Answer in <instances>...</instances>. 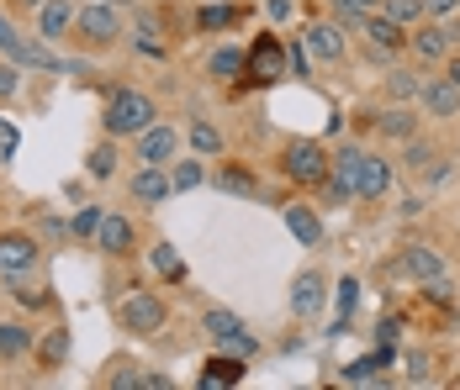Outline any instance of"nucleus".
<instances>
[{"label": "nucleus", "mask_w": 460, "mask_h": 390, "mask_svg": "<svg viewBox=\"0 0 460 390\" xmlns=\"http://www.w3.org/2000/svg\"><path fill=\"white\" fill-rule=\"evenodd\" d=\"M307 48L318 53L323 64H339V58H344V32H339L333 22H313V27H307Z\"/></svg>", "instance_id": "6ab92c4d"}, {"label": "nucleus", "mask_w": 460, "mask_h": 390, "mask_svg": "<svg viewBox=\"0 0 460 390\" xmlns=\"http://www.w3.org/2000/svg\"><path fill=\"white\" fill-rule=\"evenodd\" d=\"M243 69H249V80H280L286 74V48L276 38H260V43L243 53Z\"/></svg>", "instance_id": "9d476101"}, {"label": "nucleus", "mask_w": 460, "mask_h": 390, "mask_svg": "<svg viewBox=\"0 0 460 390\" xmlns=\"http://www.w3.org/2000/svg\"><path fill=\"white\" fill-rule=\"evenodd\" d=\"M386 190H392V164H386V159H360V190H355V195H366V201H381V195H386Z\"/></svg>", "instance_id": "412c9836"}, {"label": "nucleus", "mask_w": 460, "mask_h": 390, "mask_svg": "<svg viewBox=\"0 0 460 390\" xmlns=\"http://www.w3.org/2000/svg\"><path fill=\"white\" fill-rule=\"evenodd\" d=\"M43 238H53V243H58V238H69V221H58V217H43Z\"/></svg>", "instance_id": "49530a36"}, {"label": "nucleus", "mask_w": 460, "mask_h": 390, "mask_svg": "<svg viewBox=\"0 0 460 390\" xmlns=\"http://www.w3.org/2000/svg\"><path fill=\"white\" fill-rule=\"evenodd\" d=\"M286 174H291L296 185H323V174H328V153H323L313 137H296V143L286 148Z\"/></svg>", "instance_id": "39448f33"}, {"label": "nucleus", "mask_w": 460, "mask_h": 390, "mask_svg": "<svg viewBox=\"0 0 460 390\" xmlns=\"http://www.w3.org/2000/svg\"><path fill=\"white\" fill-rule=\"evenodd\" d=\"M190 148H196L201 159H217V153H223V132L212 127V122H190Z\"/></svg>", "instance_id": "bb28decb"}, {"label": "nucleus", "mask_w": 460, "mask_h": 390, "mask_svg": "<svg viewBox=\"0 0 460 390\" xmlns=\"http://www.w3.org/2000/svg\"><path fill=\"white\" fill-rule=\"evenodd\" d=\"M408 48H413L423 64H445V58L456 53V43H450V32H445V27H423V32H413Z\"/></svg>", "instance_id": "a211bd4d"}, {"label": "nucleus", "mask_w": 460, "mask_h": 390, "mask_svg": "<svg viewBox=\"0 0 460 390\" xmlns=\"http://www.w3.org/2000/svg\"><path fill=\"white\" fill-rule=\"evenodd\" d=\"M38 353H43V364H64V359H69V333H64V327H53L43 343H38Z\"/></svg>", "instance_id": "72a5a7b5"}, {"label": "nucleus", "mask_w": 460, "mask_h": 390, "mask_svg": "<svg viewBox=\"0 0 460 390\" xmlns=\"http://www.w3.org/2000/svg\"><path fill=\"white\" fill-rule=\"evenodd\" d=\"M408 380L413 386H429V353H408Z\"/></svg>", "instance_id": "a19ab883"}, {"label": "nucleus", "mask_w": 460, "mask_h": 390, "mask_svg": "<svg viewBox=\"0 0 460 390\" xmlns=\"http://www.w3.org/2000/svg\"><path fill=\"white\" fill-rule=\"evenodd\" d=\"M418 85H423V80H418L413 69H386V95H392V100H413Z\"/></svg>", "instance_id": "c756f323"}, {"label": "nucleus", "mask_w": 460, "mask_h": 390, "mask_svg": "<svg viewBox=\"0 0 460 390\" xmlns=\"http://www.w3.org/2000/svg\"><path fill=\"white\" fill-rule=\"evenodd\" d=\"M355 306H360V280H339V306H333L339 311V327L333 333H344V322L355 316Z\"/></svg>", "instance_id": "473e14b6"}, {"label": "nucleus", "mask_w": 460, "mask_h": 390, "mask_svg": "<svg viewBox=\"0 0 460 390\" xmlns=\"http://www.w3.org/2000/svg\"><path fill=\"white\" fill-rule=\"evenodd\" d=\"M392 359H397L392 343H376V353L355 359V364L344 369V380H349V386H386V364H392Z\"/></svg>", "instance_id": "f8f14e48"}, {"label": "nucleus", "mask_w": 460, "mask_h": 390, "mask_svg": "<svg viewBox=\"0 0 460 390\" xmlns=\"http://www.w3.org/2000/svg\"><path fill=\"white\" fill-rule=\"evenodd\" d=\"M117 316H122V327L128 333H138V338H154L159 327H164V301L159 296H128V301L117 306Z\"/></svg>", "instance_id": "423d86ee"}, {"label": "nucleus", "mask_w": 460, "mask_h": 390, "mask_svg": "<svg viewBox=\"0 0 460 390\" xmlns=\"http://www.w3.org/2000/svg\"><path fill=\"white\" fill-rule=\"evenodd\" d=\"M0 53H11V64H32V69H64L43 43H27L11 22H0Z\"/></svg>", "instance_id": "0eeeda50"}, {"label": "nucleus", "mask_w": 460, "mask_h": 390, "mask_svg": "<svg viewBox=\"0 0 460 390\" xmlns=\"http://www.w3.org/2000/svg\"><path fill=\"white\" fill-rule=\"evenodd\" d=\"M217 185L233 190V195H254V174H243V169H223L217 174Z\"/></svg>", "instance_id": "4c0bfd02"}, {"label": "nucleus", "mask_w": 460, "mask_h": 390, "mask_svg": "<svg viewBox=\"0 0 460 390\" xmlns=\"http://www.w3.org/2000/svg\"><path fill=\"white\" fill-rule=\"evenodd\" d=\"M27 343H32V338H27L22 322H0V359H22Z\"/></svg>", "instance_id": "cd10ccee"}, {"label": "nucleus", "mask_w": 460, "mask_h": 390, "mask_svg": "<svg viewBox=\"0 0 460 390\" xmlns=\"http://www.w3.org/2000/svg\"><path fill=\"white\" fill-rule=\"evenodd\" d=\"M175 143H181V132L170 127V122H148V127L138 132V159L164 169V164L175 159Z\"/></svg>", "instance_id": "1a4fd4ad"}, {"label": "nucleus", "mask_w": 460, "mask_h": 390, "mask_svg": "<svg viewBox=\"0 0 460 390\" xmlns=\"http://www.w3.org/2000/svg\"><path fill=\"white\" fill-rule=\"evenodd\" d=\"M360 159H366V148H339L328 159V174H323V195L328 201H349L360 190Z\"/></svg>", "instance_id": "20e7f679"}, {"label": "nucleus", "mask_w": 460, "mask_h": 390, "mask_svg": "<svg viewBox=\"0 0 460 390\" xmlns=\"http://www.w3.org/2000/svg\"><path fill=\"white\" fill-rule=\"evenodd\" d=\"M286 227H291V238L302 243V248H318L323 243V221L307 212V206H286Z\"/></svg>", "instance_id": "5701e85b"}, {"label": "nucleus", "mask_w": 460, "mask_h": 390, "mask_svg": "<svg viewBox=\"0 0 460 390\" xmlns=\"http://www.w3.org/2000/svg\"><path fill=\"white\" fill-rule=\"evenodd\" d=\"M5 290H11V296H16L22 306H32V311H43V306H48V290H32V285H22V274H11V285H5Z\"/></svg>", "instance_id": "c9c22d12"}, {"label": "nucleus", "mask_w": 460, "mask_h": 390, "mask_svg": "<svg viewBox=\"0 0 460 390\" xmlns=\"http://www.w3.org/2000/svg\"><path fill=\"white\" fill-rule=\"evenodd\" d=\"M418 100H423L429 117H460V90L450 80H423L418 85Z\"/></svg>", "instance_id": "4468645a"}, {"label": "nucleus", "mask_w": 460, "mask_h": 390, "mask_svg": "<svg viewBox=\"0 0 460 390\" xmlns=\"http://www.w3.org/2000/svg\"><path fill=\"white\" fill-rule=\"evenodd\" d=\"M154 269H159L164 280H185V259L175 254V243H159V248H154Z\"/></svg>", "instance_id": "2f4dec72"}, {"label": "nucleus", "mask_w": 460, "mask_h": 390, "mask_svg": "<svg viewBox=\"0 0 460 390\" xmlns=\"http://www.w3.org/2000/svg\"><path fill=\"white\" fill-rule=\"evenodd\" d=\"M397 327H402L397 316H392V322H381V327H376V343H397Z\"/></svg>", "instance_id": "de8ad7c7"}, {"label": "nucleus", "mask_w": 460, "mask_h": 390, "mask_svg": "<svg viewBox=\"0 0 460 390\" xmlns=\"http://www.w3.org/2000/svg\"><path fill=\"white\" fill-rule=\"evenodd\" d=\"M201 327L212 333V343H223L228 353H238V359H254V353H260V338L243 327V316L228 311V306H212V311L201 316Z\"/></svg>", "instance_id": "f03ea898"}, {"label": "nucleus", "mask_w": 460, "mask_h": 390, "mask_svg": "<svg viewBox=\"0 0 460 390\" xmlns=\"http://www.w3.org/2000/svg\"><path fill=\"white\" fill-rule=\"evenodd\" d=\"M128 190H133V201H143V206H164L170 195H175V185H170V174L159 169V164H143L133 179H128Z\"/></svg>", "instance_id": "9b49d317"}, {"label": "nucleus", "mask_w": 460, "mask_h": 390, "mask_svg": "<svg viewBox=\"0 0 460 390\" xmlns=\"http://www.w3.org/2000/svg\"><path fill=\"white\" fill-rule=\"evenodd\" d=\"M16 5H27V11H38V5H43V0H16Z\"/></svg>", "instance_id": "603ef678"}, {"label": "nucleus", "mask_w": 460, "mask_h": 390, "mask_svg": "<svg viewBox=\"0 0 460 390\" xmlns=\"http://www.w3.org/2000/svg\"><path fill=\"white\" fill-rule=\"evenodd\" d=\"M148 122H154V100H148L143 90H117V95L106 100V117H101L106 137H138Z\"/></svg>", "instance_id": "f257e3e1"}, {"label": "nucleus", "mask_w": 460, "mask_h": 390, "mask_svg": "<svg viewBox=\"0 0 460 390\" xmlns=\"http://www.w3.org/2000/svg\"><path fill=\"white\" fill-rule=\"evenodd\" d=\"M402 164H408L413 174H423V169H429V179H439V174H445V164H439V153H434L429 143H418V137H408V153H402Z\"/></svg>", "instance_id": "b1692460"}, {"label": "nucleus", "mask_w": 460, "mask_h": 390, "mask_svg": "<svg viewBox=\"0 0 460 390\" xmlns=\"http://www.w3.org/2000/svg\"><path fill=\"white\" fill-rule=\"evenodd\" d=\"M95 243H101V254L122 259V254L133 248V221H128V217H101V227H95Z\"/></svg>", "instance_id": "f3484780"}, {"label": "nucleus", "mask_w": 460, "mask_h": 390, "mask_svg": "<svg viewBox=\"0 0 460 390\" xmlns=\"http://www.w3.org/2000/svg\"><path fill=\"white\" fill-rule=\"evenodd\" d=\"M101 217H106L101 206H85L80 217L69 221V238H95V227H101Z\"/></svg>", "instance_id": "e433bc0d"}, {"label": "nucleus", "mask_w": 460, "mask_h": 390, "mask_svg": "<svg viewBox=\"0 0 460 390\" xmlns=\"http://www.w3.org/2000/svg\"><path fill=\"white\" fill-rule=\"evenodd\" d=\"M38 264V243L22 238V232H5L0 238V274H27Z\"/></svg>", "instance_id": "ddd939ff"}, {"label": "nucleus", "mask_w": 460, "mask_h": 390, "mask_svg": "<svg viewBox=\"0 0 460 390\" xmlns=\"http://www.w3.org/2000/svg\"><path fill=\"white\" fill-rule=\"evenodd\" d=\"M243 380V359L238 353H212L207 369H201V390H223V386H238Z\"/></svg>", "instance_id": "dca6fc26"}, {"label": "nucleus", "mask_w": 460, "mask_h": 390, "mask_svg": "<svg viewBox=\"0 0 460 390\" xmlns=\"http://www.w3.org/2000/svg\"><path fill=\"white\" fill-rule=\"evenodd\" d=\"M460 0H423V16H456Z\"/></svg>", "instance_id": "c03bdc74"}, {"label": "nucleus", "mask_w": 460, "mask_h": 390, "mask_svg": "<svg viewBox=\"0 0 460 390\" xmlns=\"http://www.w3.org/2000/svg\"><path fill=\"white\" fill-rule=\"evenodd\" d=\"M360 32H366V43H370V53H376V58H392L397 48H408V32H402V22H392L386 11H381V16H370V11H366Z\"/></svg>", "instance_id": "6e6552de"}, {"label": "nucleus", "mask_w": 460, "mask_h": 390, "mask_svg": "<svg viewBox=\"0 0 460 390\" xmlns=\"http://www.w3.org/2000/svg\"><path fill=\"white\" fill-rule=\"evenodd\" d=\"M217 80H238V69H243V48H212V64H207Z\"/></svg>", "instance_id": "c85d7f7f"}, {"label": "nucleus", "mask_w": 460, "mask_h": 390, "mask_svg": "<svg viewBox=\"0 0 460 390\" xmlns=\"http://www.w3.org/2000/svg\"><path fill=\"white\" fill-rule=\"evenodd\" d=\"M402 269H408V274H413L418 285H423V280L445 274V259H439V254H434L429 243H408V248H402Z\"/></svg>", "instance_id": "4be33fe9"}, {"label": "nucleus", "mask_w": 460, "mask_h": 390, "mask_svg": "<svg viewBox=\"0 0 460 390\" xmlns=\"http://www.w3.org/2000/svg\"><path fill=\"white\" fill-rule=\"evenodd\" d=\"M16 143H22V137H16V127L0 117V159H11V153H16Z\"/></svg>", "instance_id": "37998d69"}, {"label": "nucleus", "mask_w": 460, "mask_h": 390, "mask_svg": "<svg viewBox=\"0 0 460 390\" xmlns=\"http://www.w3.org/2000/svg\"><path fill=\"white\" fill-rule=\"evenodd\" d=\"M323 296H328V285H323V274H296V285H291V311L296 316H318L323 311Z\"/></svg>", "instance_id": "2eb2a0df"}, {"label": "nucleus", "mask_w": 460, "mask_h": 390, "mask_svg": "<svg viewBox=\"0 0 460 390\" xmlns=\"http://www.w3.org/2000/svg\"><path fill=\"white\" fill-rule=\"evenodd\" d=\"M233 22H238L233 5H201V11H196V27H201V32H223V27H233Z\"/></svg>", "instance_id": "7c9ffc66"}, {"label": "nucleus", "mask_w": 460, "mask_h": 390, "mask_svg": "<svg viewBox=\"0 0 460 390\" xmlns=\"http://www.w3.org/2000/svg\"><path fill=\"white\" fill-rule=\"evenodd\" d=\"M138 386L143 390H170V380H164V375H138Z\"/></svg>", "instance_id": "8fccbe9b"}, {"label": "nucleus", "mask_w": 460, "mask_h": 390, "mask_svg": "<svg viewBox=\"0 0 460 390\" xmlns=\"http://www.w3.org/2000/svg\"><path fill=\"white\" fill-rule=\"evenodd\" d=\"M386 16L408 27V22H418V16H423V0H386Z\"/></svg>", "instance_id": "58836bf2"}, {"label": "nucleus", "mask_w": 460, "mask_h": 390, "mask_svg": "<svg viewBox=\"0 0 460 390\" xmlns=\"http://www.w3.org/2000/svg\"><path fill=\"white\" fill-rule=\"evenodd\" d=\"M445 80L460 90V53H450V58H445Z\"/></svg>", "instance_id": "09e8293b"}, {"label": "nucleus", "mask_w": 460, "mask_h": 390, "mask_svg": "<svg viewBox=\"0 0 460 390\" xmlns=\"http://www.w3.org/2000/svg\"><path fill=\"white\" fill-rule=\"evenodd\" d=\"M201 179H207V169H201L196 159H181V164H175V174H170V185H175V190H196Z\"/></svg>", "instance_id": "f704fd0d"}, {"label": "nucleus", "mask_w": 460, "mask_h": 390, "mask_svg": "<svg viewBox=\"0 0 460 390\" xmlns=\"http://www.w3.org/2000/svg\"><path fill=\"white\" fill-rule=\"evenodd\" d=\"M69 27H75V5H69V0H43V5H38V32H43V43L48 38H64Z\"/></svg>", "instance_id": "aec40b11"}, {"label": "nucleus", "mask_w": 460, "mask_h": 390, "mask_svg": "<svg viewBox=\"0 0 460 390\" xmlns=\"http://www.w3.org/2000/svg\"><path fill=\"white\" fill-rule=\"evenodd\" d=\"M286 74H296V80L307 74V53H302V48H296V43L286 48Z\"/></svg>", "instance_id": "79ce46f5"}, {"label": "nucleus", "mask_w": 460, "mask_h": 390, "mask_svg": "<svg viewBox=\"0 0 460 390\" xmlns=\"http://www.w3.org/2000/svg\"><path fill=\"white\" fill-rule=\"evenodd\" d=\"M376 127H381V137L408 143V137H418V117L413 111H386V117H376Z\"/></svg>", "instance_id": "a878e982"}, {"label": "nucleus", "mask_w": 460, "mask_h": 390, "mask_svg": "<svg viewBox=\"0 0 460 390\" xmlns=\"http://www.w3.org/2000/svg\"><path fill=\"white\" fill-rule=\"evenodd\" d=\"M138 375H143L138 364H122V369H117V375H111L106 386H111V390H138Z\"/></svg>", "instance_id": "ea45409f"}, {"label": "nucleus", "mask_w": 460, "mask_h": 390, "mask_svg": "<svg viewBox=\"0 0 460 390\" xmlns=\"http://www.w3.org/2000/svg\"><path fill=\"white\" fill-rule=\"evenodd\" d=\"M16 85H22L16 64H0V95H16Z\"/></svg>", "instance_id": "a18cd8bd"}, {"label": "nucleus", "mask_w": 460, "mask_h": 390, "mask_svg": "<svg viewBox=\"0 0 460 390\" xmlns=\"http://www.w3.org/2000/svg\"><path fill=\"white\" fill-rule=\"evenodd\" d=\"M0 169H5V159H0Z\"/></svg>", "instance_id": "864d4df0"}, {"label": "nucleus", "mask_w": 460, "mask_h": 390, "mask_svg": "<svg viewBox=\"0 0 460 390\" xmlns=\"http://www.w3.org/2000/svg\"><path fill=\"white\" fill-rule=\"evenodd\" d=\"M85 169H91L95 179H111V174H117V137L95 143L91 153H85Z\"/></svg>", "instance_id": "393cba45"}, {"label": "nucleus", "mask_w": 460, "mask_h": 390, "mask_svg": "<svg viewBox=\"0 0 460 390\" xmlns=\"http://www.w3.org/2000/svg\"><path fill=\"white\" fill-rule=\"evenodd\" d=\"M291 16V0H270V22H286Z\"/></svg>", "instance_id": "3c124183"}, {"label": "nucleus", "mask_w": 460, "mask_h": 390, "mask_svg": "<svg viewBox=\"0 0 460 390\" xmlns=\"http://www.w3.org/2000/svg\"><path fill=\"white\" fill-rule=\"evenodd\" d=\"M75 32H80L91 48H111L117 38H122V16H117V5L91 0V5H80V11H75Z\"/></svg>", "instance_id": "7ed1b4c3"}]
</instances>
